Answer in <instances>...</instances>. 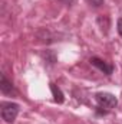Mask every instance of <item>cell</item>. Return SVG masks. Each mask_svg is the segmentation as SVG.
Returning <instances> with one entry per match:
<instances>
[{
	"instance_id": "obj_2",
	"label": "cell",
	"mask_w": 122,
	"mask_h": 124,
	"mask_svg": "<svg viewBox=\"0 0 122 124\" xmlns=\"http://www.w3.org/2000/svg\"><path fill=\"white\" fill-rule=\"evenodd\" d=\"M95 100H96L99 108H106V110L115 108L118 104V98L111 93H98L95 95Z\"/></svg>"
},
{
	"instance_id": "obj_3",
	"label": "cell",
	"mask_w": 122,
	"mask_h": 124,
	"mask_svg": "<svg viewBox=\"0 0 122 124\" xmlns=\"http://www.w3.org/2000/svg\"><path fill=\"white\" fill-rule=\"evenodd\" d=\"M91 63L93 66H96L98 69H101V71H102L103 74H106V75H111L112 71H114L112 65H108L105 61H102V59H99V58H96V56L91 58Z\"/></svg>"
},
{
	"instance_id": "obj_5",
	"label": "cell",
	"mask_w": 122,
	"mask_h": 124,
	"mask_svg": "<svg viewBox=\"0 0 122 124\" xmlns=\"http://www.w3.org/2000/svg\"><path fill=\"white\" fill-rule=\"evenodd\" d=\"M50 91H52V94H53L55 101H56V102H59V104H62V102H63V100H65V97H63V93L61 91V88H59L56 84L50 82Z\"/></svg>"
},
{
	"instance_id": "obj_1",
	"label": "cell",
	"mask_w": 122,
	"mask_h": 124,
	"mask_svg": "<svg viewBox=\"0 0 122 124\" xmlns=\"http://www.w3.org/2000/svg\"><path fill=\"white\" fill-rule=\"evenodd\" d=\"M0 114L6 123H14L19 114V105L16 102H1L0 104Z\"/></svg>"
},
{
	"instance_id": "obj_8",
	"label": "cell",
	"mask_w": 122,
	"mask_h": 124,
	"mask_svg": "<svg viewBox=\"0 0 122 124\" xmlns=\"http://www.w3.org/2000/svg\"><path fill=\"white\" fill-rule=\"evenodd\" d=\"M59 1H62V3H65V4H70L73 0H59Z\"/></svg>"
},
{
	"instance_id": "obj_4",
	"label": "cell",
	"mask_w": 122,
	"mask_h": 124,
	"mask_svg": "<svg viewBox=\"0 0 122 124\" xmlns=\"http://www.w3.org/2000/svg\"><path fill=\"white\" fill-rule=\"evenodd\" d=\"M0 91L4 94V95H12V94H14V87H13V84L6 78L4 74H1V77H0Z\"/></svg>"
},
{
	"instance_id": "obj_6",
	"label": "cell",
	"mask_w": 122,
	"mask_h": 124,
	"mask_svg": "<svg viewBox=\"0 0 122 124\" xmlns=\"http://www.w3.org/2000/svg\"><path fill=\"white\" fill-rule=\"evenodd\" d=\"M89 3L92 6H95V7H99V6L103 4V0H89Z\"/></svg>"
},
{
	"instance_id": "obj_7",
	"label": "cell",
	"mask_w": 122,
	"mask_h": 124,
	"mask_svg": "<svg viewBox=\"0 0 122 124\" xmlns=\"http://www.w3.org/2000/svg\"><path fill=\"white\" fill-rule=\"evenodd\" d=\"M116 28H118V33L122 36V17L118 19V23H116Z\"/></svg>"
}]
</instances>
